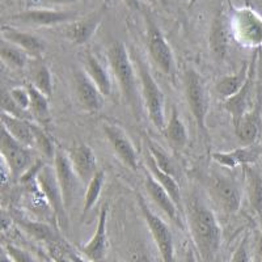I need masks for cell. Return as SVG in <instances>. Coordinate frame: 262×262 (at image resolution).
<instances>
[{"mask_svg": "<svg viewBox=\"0 0 262 262\" xmlns=\"http://www.w3.org/2000/svg\"><path fill=\"white\" fill-rule=\"evenodd\" d=\"M184 210L185 223L196 252L205 262H212L222 242V229L216 216L195 194L189 196Z\"/></svg>", "mask_w": 262, "mask_h": 262, "instance_id": "cell-1", "label": "cell"}, {"mask_svg": "<svg viewBox=\"0 0 262 262\" xmlns=\"http://www.w3.org/2000/svg\"><path fill=\"white\" fill-rule=\"evenodd\" d=\"M106 57L112 72L118 83L123 101L128 105V107L135 116L139 117L142 95H140V88H138V72L130 55H128L127 49L122 42L114 41L107 48Z\"/></svg>", "mask_w": 262, "mask_h": 262, "instance_id": "cell-2", "label": "cell"}, {"mask_svg": "<svg viewBox=\"0 0 262 262\" xmlns=\"http://www.w3.org/2000/svg\"><path fill=\"white\" fill-rule=\"evenodd\" d=\"M137 72L138 78H139L142 101L146 106L149 119L156 128L163 131L165 127V123H167V119H165V96H164L158 81L152 76L146 63L140 58H137Z\"/></svg>", "mask_w": 262, "mask_h": 262, "instance_id": "cell-3", "label": "cell"}, {"mask_svg": "<svg viewBox=\"0 0 262 262\" xmlns=\"http://www.w3.org/2000/svg\"><path fill=\"white\" fill-rule=\"evenodd\" d=\"M232 37L244 48L262 46V17L249 7L235 8L229 15Z\"/></svg>", "mask_w": 262, "mask_h": 262, "instance_id": "cell-4", "label": "cell"}, {"mask_svg": "<svg viewBox=\"0 0 262 262\" xmlns=\"http://www.w3.org/2000/svg\"><path fill=\"white\" fill-rule=\"evenodd\" d=\"M207 191L211 200L227 214H235L242 206V188L233 177L226 173H211L207 177Z\"/></svg>", "mask_w": 262, "mask_h": 262, "instance_id": "cell-5", "label": "cell"}, {"mask_svg": "<svg viewBox=\"0 0 262 262\" xmlns=\"http://www.w3.org/2000/svg\"><path fill=\"white\" fill-rule=\"evenodd\" d=\"M185 95L196 126L206 134V118L209 113V96L202 75L194 69L185 71Z\"/></svg>", "mask_w": 262, "mask_h": 262, "instance_id": "cell-6", "label": "cell"}, {"mask_svg": "<svg viewBox=\"0 0 262 262\" xmlns=\"http://www.w3.org/2000/svg\"><path fill=\"white\" fill-rule=\"evenodd\" d=\"M138 205L144 221L149 228L152 238L158 247L159 252L163 262H176V256H174V242H173V235L170 232V228L167 223L161 219L159 215L152 211L146 203L142 195H138Z\"/></svg>", "mask_w": 262, "mask_h": 262, "instance_id": "cell-7", "label": "cell"}, {"mask_svg": "<svg viewBox=\"0 0 262 262\" xmlns=\"http://www.w3.org/2000/svg\"><path fill=\"white\" fill-rule=\"evenodd\" d=\"M146 38L149 57L155 62L161 72L172 75L174 72V57L169 43L164 37L160 27L156 24L155 18L146 15Z\"/></svg>", "mask_w": 262, "mask_h": 262, "instance_id": "cell-8", "label": "cell"}, {"mask_svg": "<svg viewBox=\"0 0 262 262\" xmlns=\"http://www.w3.org/2000/svg\"><path fill=\"white\" fill-rule=\"evenodd\" d=\"M36 184L42 195L45 196V200L48 201L58 224L59 226L66 224L67 209H66L64 201H63L62 190H60L59 182H58L55 168L53 165H49V164H43V167L39 169L36 177Z\"/></svg>", "mask_w": 262, "mask_h": 262, "instance_id": "cell-9", "label": "cell"}, {"mask_svg": "<svg viewBox=\"0 0 262 262\" xmlns=\"http://www.w3.org/2000/svg\"><path fill=\"white\" fill-rule=\"evenodd\" d=\"M0 152H2V160L8 167L9 172L15 179H21L34 164L30 148L18 143L4 128L2 130Z\"/></svg>", "mask_w": 262, "mask_h": 262, "instance_id": "cell-10", "label": "cell"}, {"mask_svg": "<svg viewBox=\"0 0 262 262\" xmlns=\"http://www.w3.org/2000/svg\"><path fill=\"white\" fill-rule=\"evenodd\" d=\"M78 17L79 13L74 11L36 8L27 9L24 12L11 16L9 20L15 21L17 24L32 25V27H58V25L70 24Z\"/></svg>", "mask_w": 262, "mask_h": 262, "instance_id": "cell-11", "label": "cell"}, {"mask_svg": "<svg viewBox=\"0 0 262 262\" xmlns=\"http://www.w3.org/2000/svg\"><path fill=\"white\" fill-rule=\"evenodd\" d=\"M54 168H55L58 182H59L60 190H62L66 209L69 210L72 206V202H74L75 196H76L79 184L81 181L79 180L74 168H72L69 154L63 151V149L57 148V154H55V158H54Z\"/></svg>", "mask_w": 262, "mask_h": 262, "instance_id": "cell-12", "label": "cell"}, {"mask_svg": "<svg viewBox=\"0 0 262 262\" xmlns=\"http://www.w3.org/2000/svg\"><path fill=\"white\" fill-rule=\"evenodd\" d=\"M232 37V30H231V21L229 16L223 8L219 9L215 17L212 18L211 27H210L209 36V46L212 57L216 60L222 62L226 59L227 54L229 50V43H231Z\"/></svg>", "mask_w": 262, "mask_h": 262, "instance_id": "cell-13", "label": "cell"}, {"mask_svg": "<svg viewBox=\"0 0 262 262\" xmlns=\"http://www.w3.org/2000/svg\"><path fill=\"white\" fill-rule=\"evenodd\" d=\"M104 134L107 142L111 144L112 149L114 151L118 159L130 169H138V155L134 148V144L127 137L125 131L119 126L113 123H104L102 126Z\"/></svg>", "mask_w": 262, "mask_h": 262, "instance_id": "cell-14", "label": "cell"}, {"mask_svg": "<svg viewBox=\"0 0 262 262\" xmlns=\"http://www.w3.org/2000/svg\"><path fill=\"white\" fill-rule=\"evenodd\" d=\"M104 16V9H98V11L90 13V15L84 16V17H78L70 24L64 25L62 32L63 36L75 45H84L92 38L96 30L101 25Z\"/></svg>", "mask_w": 262, "mask_h": 262, "instance_id": "cell-15", "label": "cell"}, {"mask_svg": "<svg viewBox=\"0 0 262 262\" xmlns=\"http://www.w3.org/2000/svg\"><path fill=\"white\" fill-rule=\"evenodd\" d=\"M107 216H109V205L105 203L100 210L96 231L92 237L83 245H79L80 253L91 262H101L104 259L107 248Z\"/></svg>", "mask_w": 262, "mask_h": 262, "instance_id": "cell-16", "label": "cell"}, {"mask_svg": "<svg viewBox=\"0 0 262 262\" xmlns=\"http://www.w3.org/2000/svg\"><path fill=\"white\" fill-rule=\"evenodd\" d=\"M144 188H146L148 195L151 196V200L159 206V209L167 215L173 223L177 224L181 229H185V224L186 223L184 221V212L179 209V206L170 198L169 194L164 190L163 186L152 177V174L149 172L146 174Z\"/></svg>", "mask_w": 262, "mask_h": 262, "instance_id": "cell-17", "label": "cell"}, {"mask_svg": "<svg viewBox=\"0 0 262 262\" xmlns=\"http://www.w3.org/2000/svg\"><path fill=\"white\" fill-rule=\"evenodd\" d=\"M74 88L76 98L84 111L88 113H96L101 109L104 96L84 70L75 71Z\"/></svg>", "mask_w": 262, "mask_h": 262, "instance_id": "cell-18", "label": "cell"}, {"mask_svg": "<svg viewBox=\"0 0 262 262\" xmlns=\"http://www.w3.org/2000/svg\"><path fill=\"white\" fill-rule=\"evenodd\" d=\"M254 83H256V57L250 62V71L247 81L243 85V88L232 96L231 98L223 101V106L227 113L232 117L233 125L242 118L245 113L252 109L250 107V96H252V90H253Z\"/></svg>", "mask_w": 262, "mask_h": 262, "instance_id": "cell-19", "label": "cell"}, {"mask_svg": "<svg viewBox=\"0 0 262 262\" xmlns=\"http://www.w3.org/2000/svg\"><path fill=\"white\" fill-rule=\"evenodd\" d=\"M2 39L17 46L21 50H24L29 57L36 58V59H39L46 50V43L43 39L34 36L32 33L23 32L12 25L2 27Z\"/></svg>", "mask_w": 262, "mask_h": 262, "instance_id": "cell-20", "label": "cell"}, {"mask_svg": "<svg viewBox=\"0 0 262 262\" xmlns=\"http://www.w3.org/2000/svg\"><path fill=\"white\" fill-rule=\"evenodd\" d=\"M67 154H69L72 168L78 174L79 180L85 185L90 184L91 180L98 172L97 159H96L93 149L86 144L79 143L72 147Z\"/></svg>", "mask_w": 262, "mask_h": 262, "instance_id": "cell-21", "label": "cell"}, {"mask_svg": "<svg viewBox=\"0 0 262 262\" xmlns=\"http://www.w3.org/2000/svg\"><path fill=\"white\" fill-rule=\"evenodd\" d=\"M212 160L219 165L228 169H235L236 167H247L253 165L261 159V148L256 146H243L233 151L214 152L211 155Z\"/></svg>", "mask_w": 262, "mask_h": 262, "instance_id": "cell-22", "label": "cell"}, {"mask_svg": "<svg viewBox=\"0 0 262 262\" xmlns=\"http://www.w3.org/2000/svg\"><path fill=\"white\" fill-rule=\"evenodd\" d=\"M233 126L238 142L243 146H253L261 131V116L258 106L250 109Z\"/></svg>", "mask_w": 262, "mask_h": 262, "instance_id": "cell-23", "label": "cell"}, {"mask_svg": "<svg viewBox=\"0 0 262 262\" xmlns=\"http://www.w3.org/2000/svg\"><path fill=\"white\" fill-rule=\"evenodd\" d=\"M250 71V63H244L237 72L232 75H224L216 80L214 91L219 97L226 101L232 96H235L247 81Z\"/></svg>", "mask_w": 262, "mask_h": 262, "instance_id": "cell-24", "label": "cell"}, {"mask_svg": "<svg viewBox=\"0 0 262 262\" xmlns=\"http://www.w3.org/2000/svg\"><path fill=\"white\" fill-rule=\"evenodd\" d=\"M2 125L4 130L8 131L18 143L30 149L34 147V133L30 121L2 113Z\"/></svg>", "mask_w": 262, "mask_h": 262, "instance_id": "cell-25", "label": "cell"}, {"mask_svg": "<svg viewBox=\"0 0 262 262\" xmlns=\"http://www.w3.org/2000/svg\"><path fill=\"white\" fill-rule=\"evenodd\" d=\"M146 163H147V168H148V172L151 173L152 177L159 182V184L163 186V189L167 191L168 194L170 195L174 203L179 206V209L184 212L185 216V210H184V201H182V195H181V189H180V185L177 179H174L173 176L168 174V173L163 172L160 168L158 167V164L155 163V160L151 158L149 154H147L146 158Z\"/></svg>", "mask_w": 262, "mask_h": 262, "instance_id": "cell-26", "label": "cell"}, {"mask_svg": "<svg viewBox=\"0 0 262 262\" xmlns=\"http://www.w3.org/2000/svg\"><path fill=\"white\" fill-rule=\"evenodd\" d=\"M84 71L90 76L91 80L96 84V86H97L98 91L101 92V95L104 97H107V96L112 95L113 83H112L111 76L107 74L104 64L93 54H86L85 55V59H84Z\"/></svg>", "mask_w": 262, "mask_h": 262, "instance_id": "cell-27", "label": "cell"}, {"mask_svg": "<svg viewBox=\"0 0 262 262\" xmlns=\"http://www.w3.org/2000/svg\"><path fill=\"white\" fill-rule=\"evenodd\" d=\"M244 168L245 191L250 209L257 215L262 216V173L253 165H247Z\"/></svg>", "mask_w": 262, "mask_h": 262, "instance_id": "cell-28", "label": "cell"}, {"mask_svg": "<svg viewBox=\"0 0 262 262\" xmlns=\"http://www.w3.org/2000/svg\"><path fill=\"white\" fill-rule=\"evenodd\" d=\"M161 133L164 134L165 139L169 142L170 146L174 147V148L182 149L188 144V131H186V127H185L184 122H182L181 117H180L176 107H172L169 119L167 121L165 127H164V130Z\"/></svg>", "mask_w": 262, "mask_h": 262, "instance_id": "cell-29", "label": "cell"}, {"mask_svg": "<svg viewBox=\"0 0 262 262\" xmlns=\"http://www.w3.org/2000/svg\"><path fill=\"white\" fill-rule=\"evenodd\" d=\"M13 221L20 227L21 231H24L28 236L33 237L34 240L43 242L46 244H50V243L59 240L57 235H55V232H54V229L49 224L43 223V222L30 221L29 217L25 216H16Z\"/></svg>", "mask_w": 262, "mask_h": 262, "instance_id": "cell-30", "label": "cell"}, {"mask_svg": "<svg viewBox=\"0 0 262 262\" xmlns=\"http://www.w3.org/2000/svg\"><path fill=\"white\" fill-rule=\"evenodd\" d=\"M30 81L32 85L42 92L46 97L53 96V75L50 69L43 62H36L30 69Z\"/></svg>", "mask_w": 262, "mask_h": 262, "instance_id": "cell-31", "label": "cell"}, {"mask_svg": "<svg viewBox=\"0 0 262 262\" xmlns=\"http://www.w3.org/2000/svg\"><path fill=\"white\" fill-rule=\"evenodd\" d=\"M147 148H148V154L151 155V158L155 160V163L158 164V167L160 168L163 172L168 173V174L173 176L174 179H179V165H177L176 161L173 160V158L168 154V152L164 151L159 144H156L155 142H152L148 138H147Z\"/></svg>", "mask_w": 262, "mask_h": 262, "instance_id": "cell-32", "label": "cell"}, {"mask_svg": "<svg viewBox=\"0 0 262 262\" xmlns=\"http://www.w3.org/2000/svg\"><path fill=\"white\" fill-rule=\"evenodd\" d=\"M0 58L3 63H6L12 70H23L29 62V55L24 50L4 39H2V46H0Z\"/></svg>", "mask_w": 262, "mask_h": 262, "instance_id": "cell-33", "label": "cell"}, {"mask_svg": "<svg viewBox=\"0 0 262 262\" xmlns=\"http://www.w3.org/2000/svg\"><path fill=\"white\" fill-rule=\"evenodd\" d=\"M104 184H105L104 170H98V172L96 173V176L90 181V184L86 185L85 198H84V206H83V216L88 214V212L95 207L98 198H100V195H101Z\"/></svg>", "mask_w": 262, "mask_h": 262, "instance_id": "cell-34", "label": "cell"}, {"mask_svg": "<svg viewBox=\"0 0 262 262\" xmlns=\"http://www.w3.org/2000/svg\"><path fill=\"white\" fill-rule=\"evenodd\" d=\"M30 95V114L36 118L41 119V121H48L49 114V97H46L42 92L36 90L32 84L28 85Z\"/></svg>", "mask_w": 262, "mask_h": 262, "instance_id": "cell-35", "label": "cell"}, {"mask_svg": "<svg viewBox=\"0 0 262 262\" xmlns=\"http://www.w3.org/2000/svg\"><path fill=\"white\" fill-rule=\"evenodd\" d=\"M33 133H34V148L38 149L46 159H54L57 154V147L54 144L53 139L42 130L39 126L32 123Z\"/></svg>", "mask_w": 262, "mask_h": 262, "instance_id": "cell-36", "label": "cell"}, {"mask_svg": "<svg viewBox=\"0 0 262 262\" xmlns=\"http://www.w3.org/2000/svg\"><path fill=\"white\" fill-rule=\"evenodd\" d=\"M8 93L21 111L27 112V113L30 111V95L28 85L16 86V88H12V90L9 91Z\"/></svg>", "mask_w": 262, "mask_h": 262, "instance_id": "cell-37", "label": "cell"}, {"mask_svg": "<svg viewBox=\"0 0 262 262\" xmlns=\"http://www.w3.org/2000/svg\"><path fill=\"white\" fill-rule=\"evenodd\" d=\"M3 249L6 250L7 254L11 257L13 262H37L29 252L13 244H4Z\"/></svg>", "mask_w": 262, "mask_h": 262, "instance_id": "cell-38", "label": "cell"}, {"mask_svg": "<svg viewBox=\"0 0 262 262\" xmlns=\"http://www.w3.org/2000/svg\"><path fill=\"white\" fill-rule=\"evenodd\" d=\"M229 262H252V256H250L249 249V236L245 235L243 240L238 243L235 252L232 254V258Z\"/></svg>", "mask_w": 262, "mask_h": 262, "instance_id": "cell-39", "label": "cell"}, {"mask_svg": "<svg viewBox=\"0 0 262 262\" xmlns=\"http://www.w3.org/2000/svg\"><path fill=\"white\" fill-rule=\"evenodd\" d=\"M2 113H6L8 116H13V117H17V118H27V112L21 111L20 107L15 104L9 93H3V98H2Z\"/></svg>", "mask_w": 262, "mask_h": 262, "instance_id": "cell-40", "label": "cell"}, {"mask_svg": "<svg viewBox=\"0 0 262 262\" xmlns=\"http://www.w3.org/2000/svg\"><path fill=\"white\" fill-rule=\"evenodd\" d=\"M122 2L133 11H140L142 9V0H122Z\"/></svg>", "mask_w": 262, "mask_h": 262, "instance_id": "cell-41", "label": "cell"}, {"mask_svg": "<svg viewBox=\"0 0 262 262\" xmlns=\"http://www.w3.org/2000/svg\"><path fill=\"white\" fill-rule=\"evenodd\" d=\"M67 253H69V256H70V258L72 259V261L74 262H91L90 259H86V258H84V257H81V256H79L78 253H75L74 250L71 249V248L69 247V245H67Z\"/></svg>", "mask_w": 262, "mask_h": 262, "instance_id": "cell-42", "label": "cell"}, {"mask_svg": "<svg viewBox=\"0 0 262 262\" xmlns=\"http://www.w3.org/2000/svg\"><path fill=\"white\" fill-rule=\"evenodd\" d=\"M12 222H15L11 217V214H9V216H7L6 212H3V215H2V228H3V232H6L7 228L8 227H11V224H12Z\"/></svg>", "mask_w": 262, "mask_h": 262, "instance_id": "cell-43", "label": "cell"}, {"mask_svg": "<svg viewBox=\"0 0 262 262\" xmlns=\"http://www.w3.org/2000/svg\"><path fill=\"white\" fill-rule=\"evenodd\" d=\"M185 262H196V256H195V252H194L193 248H189L188 252H186V256H185Z\"/></svg>", "mask_w": 262, "mask_h": 262, "instance_id": "cell-44", "label": "cell"}, {"mask_svg": "<svg viewBox=\"0 0 262 262\" xmlns=\"http://www.w3.org/2000/svg\"><path fill=\"white\" fill-rule=\"evenodd\" d=\"M48 3L54 4V6H66V4L75 3L76 0H46Z\"/></svg>", "mask_w": 262, "mask_h": 262, "instance_id": "cell-45", "label": "cell"}, {"mask_svg": "<svg viewBox=\"0 0 262 262\" xmlns=\"http://www.w3.org/2000/svg\"><path fill=\"white\" fill-rule=\"evenodd\" d=\"M134 262H152V259L149 258V257L147 256V254L139 253L137 257H135Z\"/></svg>", "mask_w": 262, "mask_h": 262, "instance_id": "cell-46", "label": "cell"}, {"mask_svg": "<svg viewBox=\"0 0 262 262\" xmlns=\"http://www.w3.org/2000/svg\"><path fill=\"white\" fill-rule=\"evenodd\" d=\"M147 2H149L154 6H167L168 4V0H147Z\"/></svg>", "mask_w": 262, "mask_h": 262, "instance_id": "cell-47", "label": "cell"}, {"mask_svg": "<svg viewBox=\"0 0 262 262\" xmlns=\"http://www.w3.org/2000/svg\"><path fill=\"white\" fill-rule=\"evenodd\" d=\"M0 262H13L12 259H11V257L7 254V252L4 249H3V252H2V259H0Z\"/></svg>", "mask_w": 262, "mask_h": 262, "instance_id": "cell-48", "label": "cell"}, {"mask_svg": "<svg viewBox=\"0 0 262 262\" xmlns=\"http://www.w3.org/2000/svg\"><path fill=\"white\" fill-rule=\"evenodd\" d=\"M261 160H262V147H261Z\"/></svg>", "mask_w": 262, "mask_h": 262, "instance_id": "cell-49", "label": "cell"}, {"mask_svg": "<svg viewBox=\"0 0 262 262\" xmlns=\"http://www.w3.org/2000/svg\"><path fill=\"white\" fill-rule=\"evenodd\" d=\"M190 2H191V3H194V2H195V0H190Z\"/></svg>", "mask_w": 262, "mask_h": 262, "instance_id": "cell-50", "label": "cell"}]
</instances>
